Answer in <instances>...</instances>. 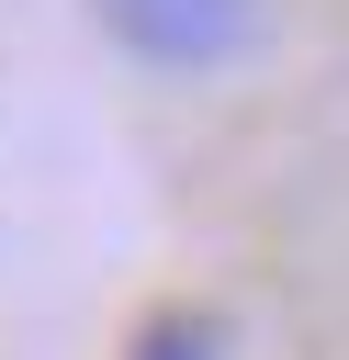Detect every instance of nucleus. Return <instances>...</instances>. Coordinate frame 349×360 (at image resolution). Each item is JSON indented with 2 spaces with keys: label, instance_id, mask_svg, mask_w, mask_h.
<instances>
[{
  "label": "nucleus",
  "instance_id": "obj_2",
  "mask_svg": "<svg viewBox=\"0 0 349 360\" xmlns=\"http://www.w3.org/2000/svg\"><path fill=\"white\" fill-rule=\"evenodd\" d=\"M124 360H225V338H214V315L169 304V315H146V326H135V349H124Z\"/></svg>",
  "mask_w": 349,
  "mask_h": 360
},
{
  "label": "nucleus",
  "instance_id": "obj_1",
  "mask_svg": "<svg viewBox=\"0 0 349 360\" xmlns=\"http://www.w3.org/2000/svg\"><path fill=\"white\" fill-rule=\"evenodd\" d=\"M90 22L135 56V68H169V79H214L259 45L270 0H90Z\"/></svg>",
  "mask_w": 349,
  "mask_h": 360
}]
</instances>
